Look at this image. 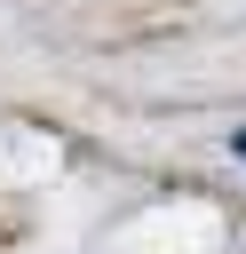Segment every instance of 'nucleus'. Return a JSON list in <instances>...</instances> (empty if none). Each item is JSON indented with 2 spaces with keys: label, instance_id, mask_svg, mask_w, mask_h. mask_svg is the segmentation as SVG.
Listing matches in <instances>:
<instances>
[{
  "label": "nucleus",
  "instance_id": "f257e3e1",
  "mask_svg": "<svg viewBox=\"0 0 246 254\" xmlns=\"http://www.w3.org/2000/svg\"><path fill=\"white\" fill-rule=\"evenodd\" d=\"M238 159H246V127H238Z\"/></svg>",
  "mask_w": 246,
  "mask_h": 254
}]
</instances>
